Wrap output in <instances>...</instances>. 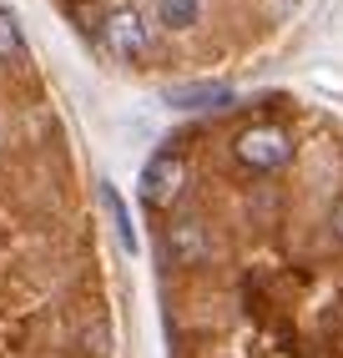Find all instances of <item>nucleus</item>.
Masks as SVG:
<instances>
[{
  "label": "nucleus",
  "mask_w": 343,
  "mask_h": 358,
  "mask_svg": "<svg viewBox=\"0 0 343 358\" xmlns=\"http://www.w3.org/2000/svg\"><path fill=\"white\" fill-rule=\"evenodd\" d=\"M232 157L248 166V172H278V166L293 162V136H288L283 127H273V122L248 127V131H237Z\"/></svg>",
  "instance_id": "nucleus-1"
},
{
  "label": "nucleus",
  "mask_w": 343,
  "mask_h": 358,
  "mask_svg": "<svg viewBox=\"0 0 343 358\" xmlns=\"http://www.w3.org/2000/svg\"><path fill=\"white\" fill-rule=\"evenodd\" d=\"M187 187V162L177 152H152V162L141 166V202L146 207H172Z\"/></svg>",
  "instance_id": "nucleus-2"
},
{
  "label": "nucleus",
  "mask_w": 343,
  "mask_h": 358,
  "mask_svg": "<svg viewBox=\"0 0 343 358\" xmlns=\"http://www.w3.org/2000/svg\"><path fill=\"white\" fill-rule=\"evenodd\" d=\"M102 41H106V51L121 56V61H141L146 45H152V36H146V20H141L132 6L106 10V20H102Z\"/></svg>",
  "instance_id": "nucleus-3"
},
{
  "label": "nucleus",
  "mask_w": 343,
  "mask_h": 358,
  "mask_svg": "<svg viewBox=\"0 0 343 358\" xmlns=\"http://www.w3.org/2000/svg\"><path fill=\"white\" fill-rule=\"evenodd\" d=\"M167 257L177 262V268H197V262L207 257V227L192 222V217L172 222L167 227Z\"/></svg>",
  "instance_id": "nucleus-4"
},
{
  "label": "nucleus",
  "mask_w": 343,
  "mask_h": 358,
  "mask_svg": "<svg viewBox=\"0 0 343 358\" xmlns=\"http://www.w3.org/2000/svg\"><path fill=\"white\" fill-rule=\"evenodd\" d=\"M167 101L182 106V111H202V106H227L232 91H227V86H172Z\"/></svg>",
  "instance_id": "nucleus-5"
},
{
  "label": "nucleus",
  "mask_w": 343,
  "mask_h": 358,
  "mask_svg": "<svg viewBox=\"0 0 343 358\" xmlns=\"http://www.w3.org/2000/svg\"><path fill=\"white\" fill-rule=\"evenodd\" d=\"M102 207L111 212V227H116L121 252H136V227H132V212H127V202H121V192H116L111 182H102Z\"/></svg>",
  "instance_id": "nucleus-6"
},
{
  "label": "nucleus",
  "mask_w": 343,
  "mask_h": 358,
  "mask_svg": "<svg viewBox=\"0 0 343 358\" xmlns=\"http://www.w3.org/2000/svg\"><path fill=\"white\" fill-rule=\"evenodd\" d=\"M31 51H26V36H20V20L0 6V66H26Z\"/></svg>",
  "instance_id": "nucleus-7"
},
{
  "label": "nucleus",
  "mask_w": 343,
  "mask_h": 358,
  "mask_svg": "<svg viewBox=\"0 0 343 358\" xmlns=\"http://www.w3.org/2000/svg\"><path fill=\"white\" fill-rule=\"evenodd\" d=\"M197 20H202V0H157V26L192 31Z\"/></svg>",
  "instance_id": "nucleus-8"
},
{
  "label": "nucleus",
  "mask_w": 343,
  "mask_h": 358,
  "mask_svg": "<svg viewBox=\"0 0 343 358\" xmlns=\"http://www.w3.org/2000/svg\"><path fill=\"white\" fill-rule=\"evenodd\" d=\"M81 343H86V353L106 358V348H111V328H106V318H91L86 333H81Z\"/></svg>",
  "instance_id": "nucleus-9"
},
{
  "label": "nucleus",
  "mask_w": 343,
  "mask_h": 358,
  "mask_svg": "<svg viewBox=\"0 0 343 358\" xmlns=\"http://www.w3.org/2000/svg\"><path fill=\"white\" fill-rule=\"evenodd\" d=\"M333 237H338V243H343V197L333 202Z\"/></svg>",
  "instance_id": "nucleus-10"
}]
</instances>
